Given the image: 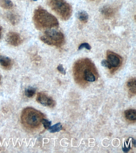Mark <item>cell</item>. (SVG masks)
Masks as SVG:
<instances>
[{"mask_svg":"<svg viewBox=\"0 0 136 153\" xmlns=\"http://www.w3.org/2000/svg\"><path fill=\"white\" fill-rule=\"evenodd\" d=\"M33 21L36 28L39 30L50 29L59 26L56 18L40 7L34 10Z\"/></svg>","mask_w":136,"mask_h":153,"instance_id":"obj_1","label":"cell"},{"mask_svg":"<svg viewBox=\"0 0 136 153\" xmlns=\"http://www.w3.org/2000/svg\"><path fill=\"white\" fill-rule=\"evenodd\" d=\"M44 117V114L40 111L33 108L27 107L22 111L21 121L25 127L34 129L39 127Z\"/></svg>","mask_w":136,"mask_h":153,"instance_id":"obj_2","label":"cell"},{"mask_svg":"<svg viewBox=\"0 0 136 153\" xmlns=\"http://www.w3.org/2000/svg\"><path fill=\"white\" fill-rule=\"evenodd\" d=\"M47 2L52 10L62 20H68L71 16L72 7L65 0H47Z\"/></svg>","mask_w":136,"mask_h":153,"instance_id":"obj_3","label":"cell"},{"mask_svg":"<svg viewBox=\"0 0 136 153\" xmlns=\"http://www.w3.org/2000/svg\"><path fill=\"white\" fill-rule=\"evenodd\" d=\"M42 41L45 44L60 47L65 42L64 35L60 31L54 29H50L45 31L42 36L40 37Z\"/></svg>","mask_w":136,"mask_h":153,"instance_id":"obj_4","label":"cell"},{"mask_svg":"<svg viewBox=\"0 0 136 153\" xmlns=\"http://www.w3.org/2000/svg\"><path fill=\"white\" fill-rule=\"evenodd\" d=\"M36 100L41 105L48 107H53L56 105L55 101L51 97L43 92L38 93Z\"/></svg>","mask_w":136,"mask_h":153,"instance_id":"obj_5","label":"cell"},{"mask_svg":"<svg viewBox=\"0 0 136 153\" xmlns=\"http://www.w3.org/2000/svg\"><path fill=\"white\" fill-rule=\"evenodd\" d=\"M107 60L112 68H116L119 67L121 63V58L119 55L110 51L107 52Z\"/></svg>","mask_w":136,"mask_h":153,"instance_id":"obj_6","label":"cell"},{"mask_svg":"<svg viewBox=\"0 0 136 153\" xmlns=\"http://www.w3.org/2000/svg\"><path fill=\"white\" fill-rule=\"evenodd\" d=\"M7 42L9 45L13 46H17L21 44L22 39L19 33L15 32H10L6 36Z\"/></svg>","mask_w":136,"mask_h":153,"instance_id":"obj_7","label":"cell"},{"mask_svg":"<svg viewBox=\"0 0 136 153\" xmlns=\"http://www.w3.org/2000/svg\"><path fill=\"white\" fill-rule=\"evenodd\" d=\"M5 17L7 21L13 26H15L19 22V16L15 13H7L5 16Z\"/></svg>","mask_w":136,"mask_h":153,"instance_id":"obj_8","label":"cell"},{"mask_svg":"<svg viewBox=\"0 0 136 153\" xmlns=\"http://www.w3.org/2000/svg\"><path fill=\"white\" fill-rule=\"evenodd\" d=\"M116 9L111 6H105L101 9V13L103 15L107 18H110L114 16Z\"/></svg>","mask_w":136,"mask_h":153,"instance_id":"obj_9","label":"cell"},{"mask_svg":"<svg viewBox=\"0 0 136 153\" xmlns=\"http://www.w3.org/2000/svg\"><path fill=\"white\" fill-rule=\"evenodd\" d=\"M0 64L5 69H10L13 65L11 59L5 56H0Z\"/></svg>","mask_w":136,"mask_h":153,"instance_id":"obj_10","label":"cell"},{"mask_svg":"<svg viewBox=\"0 0 136 153\" xmlns=\"http://www.w3.org/2000/svg\"><path fill=\"white\" fill-rule=\"evenodd\" d=\"M91 69L86 68L83 71V77L86 81L89 82H94L96 80V76L94 73L91 71Z\"/></svg>","mask_w":136,"mask_h":153,"instance_id":"obj_11","label":"cell"},{"mask_svg":"<svg viewBox=\"0 0 136 153\" xmlns=\"http://www.w3.org/2000/svg\"><path fill=\"white\" fill-rule=\"evenodd\" d=\"M125 115L126 119L130 121H135L136 111L135 109H129L125 111Z\"/></svg>","mask_w":136,"mask_h":153,"instance_id":"obj_12","label":"cell"},{"mask_svg":"<svg viewBox=\"0 0 136 153\" xmlns=\"http://www.w3.org/2000/svg\"><path fill=\"white\" fill-rule=\"evenodd\" d=\"M76 16L80 21L84 23L87 22L89 18L88 13L83 10L79 11L76 14Z\"/></svg>","mask_w":136,"mask_h":153,"instance_id":"obj_13","label":"cell"},{"mask_svg":"<svg viewBox=\"0 0 136 153\" xmlns=\"http://www.w3.org/2000/svg\"><path fill=\"white\" fill-rule=\"evenodd\" d=\"M0 6L5 9H12L14 4L11 0H0Z\"/></svg>","mask_w":136,"mask_h":153,"instance_id":"obj_14","label":"cell"},{"mask_svg":"<svg viewBox=\"0 0 136 153\" xmlns=\"http://www.w3.org/2000/svg\"><path fill=\"white\" fill-rule=\"evenodd\" d=\"M127 86L130 91L135 94L136 93V79H131L127 82Z\"/></svg>","mask_w":136,"mask_h":153,"instance_id":"obj_15","label":"cell"},{"mask_svg":"<svg viewBox=\"0 0 136 153\" xmlns=\"http://www.w3.org/2000/svg\"><path fill=\"white\" fill-rule=\"evenodd\" d=\"M62 128V126L60 123H58L52 126H50L48 130L50 132L55 133L60 131Z\"/></svg>","mask_w":136,"mask_h":153,"instance_id":"obj_16","label":"cell"},{"mask_svg":"<svg viewBox=\"0 0 136 153\" xmlns=\"http://www.w3.org/2000/svg\"><path fill=\"white\" fill-rule=\"evenodd\" d=\"M36 89L35 88L33 87H28L26 88L25 91V94L28 98H31L35 94Z\"/></svg>","mask_w":136,"mask_h":153,"instance_id":"obj_17","label":"cell"},{"mask_svg":"<svg viewBox=\"0 0 136 153\" xmlns=\"http://www.w3.org/2000/svg\"><path fill=\"white\" fill-rule=\"evenodd\" d=\"M42 123L45 129H48L50 127V126H51L52 122L48 120L47 119L43 118L42 119Z\"/></svg>","mask_w":136,"mask_h":153,"instance_id":"obj_18","label":"cell"},{"mask_svg":"<svg viewBox=\"0 0 136 153\" xmlns=\"http://www.w3.org/2000/svg\"><path fill=\"white\" fill-rule=\"evenodd\" d=\"M88 50H90L91 49V47L89 44L87 43H83L82 44L79 46L78 50H81L84 48Z\"/></svg>","mask_w":136,"mask_h":153,"instance_id":"obj_19","label":"cell"},{"mask_svg":"<svg viewBox=\"0 0 136 153\" xmlns=\"http://www.w3.org/2000/svg\"><path fill=\"white\" fill-rule=\"evenodd\" d=\"M101 65L105 67V68H107L109 69H111V67L110 65L106 59L102 60V62H101Z\"/></svg>","mask_w":136,"mask_h":153,"instance_id":"obj_20","label":"cell"},{"mask_svg":"<svg viewBox=\"0 0 136 153\" xmlns=\"http://www.w3.org/2000/svg\"><path fill=\"white\" fill-rule=\"evenodd\" d=\"M57 69L59 72L61 73L63 75H65L66 74V71L65 69H64L63 66L62 64H59L57 67Z\"/></svg>","mask_w":136,"mask_h":153,"instance_id":"obj_21","label":"cell"},{"mask_svg":"<svg viewBox=\"0 0 136 153\" xmlns=\"http://www.w3.org/2000/svg\"><path fill=\"white\" fill-rule=\"evenodd\" d=\"M132 144H133L134 146L135 147H136V143L135 140L133 138H132Z\"/></svg>","mask_w":136,"mask_h":153,"instance_id":"obj_22","label":"cell"},{"mask_svg":"<svg viewBox=\"0 0 136 153\" xmlns=\"http://www.w3.org/2000/svg\"><path fill=\"white\" fill-rule=\"evenodd\" d=\"M1 34H2V29H1V27H0V39H1Z\"/></svg>","mask_w":136,"mask_h":153,"instance_id":"obj_23","label":"cell"},{"mask_svg":"<svg viewBox=\"0 0 136 153\" xmlns=\"http://www.w3.org/2000/svg\"><path fill=\"white\" fill-rule=\"evenodd\" d=\"M1 76H0V82H1Z\"/></svg>","mask_w":136,"mask_h":153,"instance_id":"obj_24","label":"cell"},{"mask_svg":"<svg viewBox=\"0 0 136 153\" xmlns=\"http://www.w3.org/2000/svg\"><path fill=\"white\" fill-rule=\"evenodd\" d=\"M33 1H37V0H33Z\"/></svg>","mask_w":136,"mask_h":153,"instance_id":"obj_25","label":"cell"},{"mask_svg":"<svg viewBox=\"0 0 136 153\" xmlns=\"http://www.w3.org/2000/svg\"><path fill=\"white\" fill-rule=\"evenodd\" d=\"M92 1H93V0H92Z\"/></svg>","mask_w":136,"mask_h":153,"instance_id":"obj_26","label":"cell"}]
</instances>
